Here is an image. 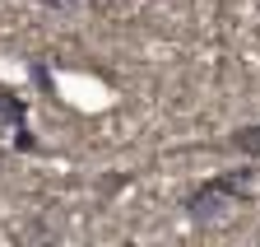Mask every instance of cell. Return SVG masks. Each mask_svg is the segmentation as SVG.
Wrapping results in <instances>:
<instances>
[{"instance_id":"7a4b0ae2","label":"cell","mask_w":260,"mask_h":247,"mask_svg":"<svg viewBox=\"0 0 260 247\" xmlns=\"http://www.w3.org/2000/svg\"><path fill=\"white\" fill-rule=\"evenodd\" d=\"M233 149L246 154V159H260V121H246V126L233 131Z\"/></svg>"},{"instance_id":"6da1fadb","label":"cell","mask_w":260,"mask_h":247,"mask_svg":"<svg viewBox=\"0 0 260 247\" xmlns=\"http://www.w3.org/2000/svg\"><path fill=\"white\" fill-rule=\"evenodd\" d=\"M237 201H251V177L246 173H223V177L200 182V187L186 196V214L195 224H214L228 210H237Z\"/></svg>"},{"instance_id":"3957f363","label":"cell","mask_w":260,"mask_h":247,"mask_svg":"<svg viewBox=\"0 0 260 247\" xmlns=\"http://www.w3.org/2000/svg\"><path fill=\"white\" fill-rule=\"evenodd\" d=\"M42 5H47V10H75L79 0H42Z\"/></svg>"}]
</instances>
